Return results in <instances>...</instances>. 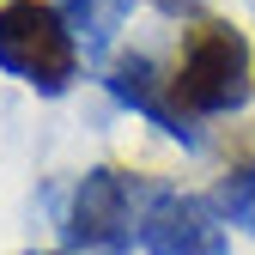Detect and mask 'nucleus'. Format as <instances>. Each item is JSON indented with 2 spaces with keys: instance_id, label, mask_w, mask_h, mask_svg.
I'll return each mask as SVG.
<instances>
[{
  "instance_id": "1",
  "label": "nucleus",
  "mask_w": 255,
  "mask_h": 255,
  "mask_svg": "<svg viewBox=\"0 0 255 255\" xmlns=\"http://www.w3.org/2000/svg\"><path fill=\"white\" fill-rule=\"evenodd\" d=\"M255 91V61L249 37L231 18H195L176 43V67H170V98L188 116H231L249 104Z\"/></svg>"
},
{
  "instance_id": "2",
  "label": "nucleus",
  "mask_w": 255,
  "mask_h": 255,
  "mask_svg": "<svg viewBox=\"0 0 255 255\" xmlns=\"http://www.w3.org/2000/svg\"><path fill=\"white\" fill-rule=\"evenodd\" d=\"M158 195V182L122 170V164H98L73 182L67 207H61V237L67 249H85V255H128L146 225V207Z\"/></svg>"
},
{
  "instance_id": "3",
  "label": "nucleus",
  "mask_w": 255,
  "mask_h": 255,
  "mask_svg": "<svg viewBox=\"0 0 255 255\" xmlns=\"http://www.w3.org/2000/svg\"><path fill=\"white\" fill-rule=\"evenodd\" d=\"M79 37L49 0H0V73L24 79L37 98H67L79 79Z\"/></svg>"
},
{
  "instance_id": "4",
  "label": "nucleus",
  "mask_w": 255,
  "mask_h": 255,
  "mask_svg": "<svg viewBox=\"0 0 255 255\" xmlns=\"http://www.w3.org/2000/svg\"><path fill=\"white\" fill-rule=\"evenodd\" d=\"M140 249L146 255H231V237L219 225L213 201L182 195V188H158L140 225Z\"/></svg>"
},
{
  "instance_id": "5",
  "label": "nucleus",
  "mask_w": 255,
  "mask_h": 255,
  "mask_svg": "<svg viewBox=\"0 0 255 255\" xmlns=\"http://www.w3.org/2000/svg\"><path fill=\"white\" fill-rule=\"evenodd\" d=\"M104 91H110L122 110L146 116L158 134H170V140H182V146H195V140H201V134H195V116H188V110L170 98V79L158 73V61H152V55H140V49L116 55L110 67H104Z\"/></svg>"
},
{
  "instance_id": "6",
  "label": "nucleus",
  "mask_w": 255,
  "mask_h": 255,
  "mask_svg": "<svg viewBox=\"0 0 255 255\" xmlns=\"http://www.w3.org/2000/svg\"><path fill=\"white\" fill-rule=\"evenodd\" d=\"M128 12H134V0H61V18H67V30L79 37L85 55H104Z\"/></svg>"
},
{
  "instance_id": "7",
  "label": "nucleus",
  "mask_w": 255,
  "mask_h": 255,
  "mask_svg": "<svg viewBox=\"0 0 255 255\" xmlns=\"http://www.w3.org/2000/svg\"><path fill=\"white\" fill-rule=\"evenodd\" d=\"M213 213L219 219H231V225H243V231H255V152H243L237 164H225V176L213 182Z\"/></svg>"
},
{
  "instance_id": "8",
  "label": "nucleus",
  "mask_w": 255,
  "mask_h": 255,
  "mask_svg": "<svg viewBox=\"0 0 255 255\" xmlns=\"http://www.w3.org/2000/svg\"><path fill=\"white\" fill-rule=\"evenodd\" d=\"M146 6H158V12H164V18H188V12H195V6H201V0H146Z\"/></svg>"
},
{
  "instance_id": "9",
  "label": "nucleus",
  "mask_w": 255,
  "mask_h": 255,
  "mask_svg": "<svg viewBox=\"0 0 255 255\" xmlns=\"http://www.w3.org/2000/svg\"><path fill=\"white\" fill-rule=\"evenodd\" d=\"M18 255H73V249H18Z\"/></svg>"
}]
</instances>
